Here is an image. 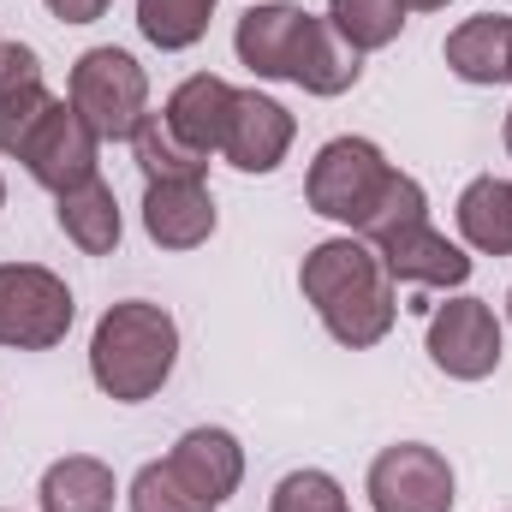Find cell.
<instances>
[{"label":"cell","mask_w":512,"mask_h":512,"mask_svg":"<svg viewBox=\"0 0 512 512\" xmlns=\"http://www.w3.org/2000/svg\"><path fill=\"white\" fill-rule=\"evenodd\" d=\"M167 471L185 483V495H197L203 507H221V501H233L239 483H245V447H239L233 429L203 423V429H185V435L173 441Z\"/></svg>","instance_id":"30bf717a"},{"label":"cell","mask_w":512,"mask_h":512,"mask_svg":"<svg viewBox=\"0 0 512 512\" xmlns=\"http://www.w3.org/2000/svg\"><path fill=\"white\" fill-rule=\"evenodd\" d=\"M233 48H239V66H251L256 78L298 84L310 96H346L364 78V54L340 42L334 24L304 12L298 0L251 6L233 30Z\"/></svg>","instance_id":"6da1fadb"},{"label":"cell","mask_w":512,"mask_h":512,"mask_svg":"<svg viewBox=\"0 0 512 512\" xmlns=\"http://www.w3.org/2000/svg\"><path fill=\"white\" fill-rule=\"evenodd\" d=\"M173 364H179V322L149 298H120L90 334V382L120 405L155 399Z\"/></svg>","instance_id":"3957f363"},{"label":"cell","mask_w":512,"mask_h":512,"mask_svg":"<svg viewBox=\"0 0 512 512\" xmlns=\"http://www.w3.org/2000/svg\"><path fill=\"white\" fill-rule=\"evenodd\" d=\"M447 0H405V12H441Z\"/></svg>","instance_id":"484cf974"},{"label":"cell","mask_w":512,"mask_h":512,"mask_svg":"<svg viewBox=\"0 0 512 512\" xmlns=\"http://www.w3.org/2000/svg\"><path fill=\"white\" fill-rule=\"evenodd\" d=\"M376 256H382V268L393 280L423 286V292H447V286H465L471 280V256L459 251L447 233H435L429 215L423 221H405L387 239H376Z\"/></svg>","instance_id":"8fae6325"},{"label":"cell","mask_w":512,"mask_h":512,"mask_svg":"<svg viewBox=\"0 0 512 512\" xmlns=\"http://www.w3.org/2000/svg\"><path fill=\"white\" fill-rule=\"evenodd\" d=\"M328 24L340 42H352L358 54H376L387 42H399L405 30V0H328Z\"/></svg>","instance_id":"7402d4cb"},{"label":"cell","mask_w":512,"mask_h":512,"mask_svg":"<svg viewBox=\"0 0 512 512\" xmlns=\"http://www.w3.org/2000/svg\"><path fill=\"white\" fill-rule=\"evenodd\" d=\"M298 292L304 304L322 316V328L352 346V352H370L382 346L399 322V292H393V274L382 268L376 245L364 239H322L310 245L298 262Z\"/></svg>","instance_id":"7a4b0ae2"},{"label":"cell","mask_w":512,"mask_h":512,"mask_svg":"<svg viewBox=\"0 0 512 512\" xmlns=\"http://www.w3.org/2000/svg\"><path fill=\"white\" fill-rule=\"evenodd\" d=\"M114 495H120L114 471H108L102 459H90V453L54 459V465L42 471V489H36L42 512H114Z\"/></svg>","instance_id":"ac0fdd59"},{"label":"cell","mask_w":512,"mask_h":512,"mask_svg":"<svg viewBox=\"0 0 512 512\" xmlns=\"http://www.w3.org/2000/svg\"><path fill=\"white\" fill-rule=\"evenodd\" d=\"M447 72L477 84V90H495V84H512V18L507 12H477L465 18L453 36H447Z\"/></svg>","instance_id":"5bb4252c"},{"label":"cell","mask_w":512,"mask_h":512,"mask_svg":"<svg viewBox=\"0 0 512 512\" xmlns=\"http://www.w3.org/2000/svg\"><path fill=\"white\" fill-rule=\"evenodd\" d=\"M507 155H512V108H507Z\"/></svg>","instance_id":"4316f807"},{"label":"cell","mask_w":512,"mask_h":512,"mask_svg":"<svg viewBox=\"0 0 512 512\" xmlns=\"http://www.w3.org/2000/svg\"><path fill=\"white\" fill-rule=\"evenodd\" d=\"M292 114L274 102V96H256V90H233V114H227V137H221V155L239 167V173H274L292 149Z\"/></svg>","instance_id":"4fadbf2b"},{"label":"cell","mask_w":512,"mask_h":512,"mask_svg":"<svg viewBox=\"0 0 512 512\" xmlns=\"http://www.w3.org/2000/svg\"><path fill=\"white\" fill-rule=\"evenodd\" d=\"M48 84H42V60L30 42H6L0 48V155H12L24 143V131L48 114Z\"/></svg>","instance_id":"9a60e30c"},{"label":"cell","mask_w":512,"mask_h":512,"mask_svg":"<svg viewBox=\"0 0 512 512\" xmlns=\"http://www.w3.org/2000/svg\"><path fill=\"white\" fill-rule=\"evenodd\" d=\"M54 221H60V233H66L84 256L120 251V233H126L120 203H114V185H108L102 173L84 179V185H72V191H60V197H54Z\"/></svg>","instance_id":"e0dca14e"},{"label":"cell","mask_w":512,"mask_h":512,"mask_svg":"<svg viewBox=\"0 0 512 512\" xmlns=\"http://www.w3.org/2000/svg\"><path fill=\"white\" fill-rule=\"evenodd\" d=\"M459 233L483 256H512V179H471L459 191Z\"/></svg>","instance_id":"d6986e66"},{"label":"cell","mask_w":512,"mask_h":512,"mask_svg":"<svg viewBox=\"0 0 512 512\" xmlns=\"http://www.w3.org/2000/svg\"><path fill=\"white\" fill-rule=\"evenodd\" d=\"M72 108L90 120L102 143H131L137 120L149 114V72L126 48H84L72 66Z\"/></svg>","instance_id":"5b68a950"},{"label":"cell","mask_w":512,"mask_h":512,"mask_svg":"<svg viewBox=\"0 0 512 512\" xmlns=\"http://www.w3.org/2000/svg\"><path fill=\"white\" fill-rule=\"evenodd\" d=\"M393 185H399V167L387 161L370 137H334V143H322L316 161H310V173H304L310 209L328 215V221H340V227H352V233L370 227V215L393 197Z\"/></svg>","instance_id":"277c9868"},{"label":"cell","mask_w":512,"mask_h":512,"mask_svg":"<svg viewBox=\"0 0 512 512\" xmlns=\"http://www.w3.org/2000/svg\"><path fill=\"white\" fill-rule=\"evenodd\" d=\"M131 155L149 179H209V155H197L191 143H179V131L167 126V114H143L131 131Z\"/></svg>","instance_id":"ffe728a7"},{"label":"cell","mask_w":512,"mask_h":512,"mask_svg":"<svg viewBox=\"0 0 512 512\" xmlns=\"http://www.w3.org/2000/svg\"><path fill=\"white\" fill-rule=\"evenodd\" d=\"M72 286L42 262H0V346L48 352L72 334Z\"/></svg>","instance_id":"8992f818"},{"label":"cell","mask_w":512,"mask_h":512,"mask_svg":"<svg viewBox=\"0 0 512 512\" xmlns=\"http://www.w3.org/2000/svg\"><path fill=\"white\" fill-rule=\"evenodd\" d=\"M96 155H102V137L60 96L48 102V114L24 131V143L12 149V161H24V173L42 191H54V197L72 191V185H84V179H96Z\"/></svg>","instance_id":"ba28073f"},{"label":"cell","mask_w":512,"mask_h":512,"mask_svg":"<svg viewBox=\"0 0 512 512\" xmlns=\"http://www.w3.org/2000/svg\"><path fill=\"white\" fill-rule=\"evenodd\" d=\"M423 346H429V364L441 370V376H453V382H489L495 370H501V316H495V304H483V298H471V292H459V298H447V304H435L429 310V334H423Z\"/></svg>","instance_id":"52a82bcc"},{"label":"cell","mask_w":512,"mask_h":512,"mask_svg":"<svg viewBox=\"0 0 512 512\" xmlns=\"http://www.w3.org/2000/svg\"><path fill=\"white\" fill-rule=\"evenodd\" d=\"M0 48H6V42H0Z\"/></svg>","instance_id":"f546056e"},{"label":"cell","mask_w":512,"mask_h":512,"mask_svg":"<svg viewBox=\"0 0 512 512\" xmlns=\"http://www.w3.org/2000/svg\"><path fill=\"white\" fill-rule=\"evenodd\" d=\"M143 233L161 251H197L215 239L209 179H149L143 185Z\"/></svg>","instance_id":"7c38bea8"},{"label":"cell","mask_w":512,"mask_h":512,"mask_svg":"<svg viewBox=\"0 0 512 512\" xmlns=\"http://www.w3.org/2000/svg\"><path fill=\"white\" fill-rule=\"evenodd\" d=\"M507 322H512V292H507Z\"/></svg>","instance_id":"f1b7e54d"},{"label":"cell","mask_w":512,"mask_h":512,"mask_svg":"<svg viewBox=\"0 0 512 512\" xmlns=\"http://www.w3.org/2000/svg\"><path fill=\"white\" fill-rule=\"evenodd\" d=\"M42 6H48L60 24H96V18H102L114 0H42Z\"/></svg>","instance_id":"d4e9b609"},{"label":"cell","mask_w":512,"mask_h":512,"mask_svg":"<svg viewBox=\"0 0 512 512\" xmlns=\"http://www.w3.org/2000/svg\"><path fill=\"white\" fill-rule=\"evenodd\" d=\"M221 0H137V30L161 48V54H179V48H197L209 36V18H215Z\"/></svg>","instance_id":"44dd1931"},{"label":"cell","mask_w":512,"mask_h":512,"mask_svg":"<svg viewBox=\"0 0 512 512\" xmlns=\"http://www.w3.org/2000/svg\"><path fill=\"white\" fill-rule=\"evenodd\" d=\"M268 512H352L346 489L328 471H286L268 495Z\"/></svg>","instance_id":"603a6c76"},{"label":"cell","mask_w":512,"mask_h":512,"mask_svg":"<svg viewBox=\"0 0 512 512\" xmlns=\"http://www.w3.org/2000/svg\"><path fill=\"white\" fill-rule=\"evenodd\" d=\"M370 507L376 512H453V465L441 447H423V441H399L382 447L376 465H370Z\"/></svg>","instance_id":"9c48e42d"},{"label":"cell","mask_w":512,"mask_h":512,"mask_svg":"<svg viewBox=\"0 0 512 512\" xmlns=\"http://www.w3.org/2000/svg\"><path fill=\"white\" fill-rule=\"evenodd\" d=\"M167 126L179 131V143H191L197 155H221V137H227V114H233V84L215 78V72H197L185 78L173 96H167Z\"/></svg>","instance_id":"2e32d148"},{"label":"cell","mask_w":512,"mask_h":512,"mask_svg":"<svg viewBox=\"0 0 512 512\" xmlns=\"http://www.w3.org/2000/svg\"><path fill=\"white\" fill-rule=\"evenodd\" d=\"M0 209H6V179H0Z\"/></svg>","instance_id":"83f0119b"},{"label":"cell","mask_w":512,"mask_h":512,"mask_svg":"<svg viewBox=\"0 0 512 512\" xmlns=\"http://www.w3.org/2000/svg\"><path fill=\"white\" fill-rule=\"evenodd\" d=\"M131 512H215V507H203L197 495H185V483L167 471V459H149L131 477Z\"/></svg>","instance_id":"cb8c5ba5"}]
</instances>
